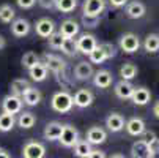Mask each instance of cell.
I'll return each instance as SVG.
<instances>
[{
	"mask_svg": "<svg viewBox=\"0 0 159 158\" xmlns=\"http://www.w3.org/2000/svg\"><path fill=\"white\" fill-rule=\"evenodd\" d=\"M30 32V22L24 17H19V19H13L11 22V33L16 38H24L27 36Z\"/></svg>",
	"mask_w": 159,
	"mask_h": 158,
	"instance_id": "12",
	"label": "cell"
},
{
	"mask_svg": "<svg viewBox=\"0 0 159 158\" xmlns=\"http://www.w3.org/2000/svg\"><path fill=\"white\" fill-rule=\"evenodd\" d=\"M109 3L113 7V8H121L128 3V0H109Z\"/></svg>",
	"mask_w": 159,
	"mask_h": 158,
	"instance_id": "43",
	"label": "cell"
},
{
	"mask_svg": "<svg viewBox=\"0 0 159 158\" xmlns=\"http://www.w3.org/2000/svg\"><path fill=\"white\" fill-rule=\"evenodd\" d=\"M77 7V0H57L55 8L61 13H71Z\"/></svg>",
	"mask_w": 159,
	"mask_h": 158,
	"instance_id": "33",
	"label": "cell"
},
{
	"mask_svg": "<svg viewBox=\"0 0 159 158\" xmlns=\"http://www.w3.org/2000/svg\"><path fill=\"white\" fill-rule=\"evenodd\" d=\"M106 10V0H85L82 13L84 16H101Z\"/></svg>",
	"mask_w": 159,
	"mask_h": 158,
	"instance_id": "9",
	"label": "cell"
},
{
	"mask_svg": "<svg viewBox=\"0 0 159 158\" xmlns=\"http://www.w3.org/2000/svg\"><path fill=\"white\" fill-rule=\"evenodd\" d=\"M140 48V40L135 33H125L120 38V49L126 54H134Z\"/></svg>",
	"mask_w": 159,
	"mask_h": 158,
	"instance_id": "4",
	"label": "cell"
},
{
	"mask_svg": "<svg viewBox=\"0 0 159 158\" xmlns=\"http://www.w3.org/2000/svg\"><path fill=\"white\" fill-rule=\"evenodd\" d=\"M131 156H134V158H151L153 153L150 152L148 142L143 141V139L135 141L131 146Z\"/></svg>",
	"mask_w": 159,
	"mask_h": 158,
	"instance_id": "16",
	"label": "cell"
},
{
	"mask_svg": "<svg viewBox=\"0 0 159 158\" xmlns=\"http://www.w3.org/2000/svg\"><path fill=\"white\" fill-rule=\"evenodd\" d=\"M0 158H11V153H10L7 149L0 147Z\"/></svg>",
	"mask_w": 159,
	"mask_h": 158,
	"instance_id": "44",
	"label": "cell"
},
{
	"mask_svg": "<svg viewBox=\"0 0 159 158\" xmlns=\"http://www.w3.org/2000/svg\"><path fill=\"white\" fill-rule=\"evenodd\" d=\"M145 127L147 125H145L143 119H140V117H132L125 123V128L131 136H140V134L145 131Z\"/></svg>",
	"mask_w": 159,
	"mask_h": 158,
	"instance_id": "20",
	"label": "cell"
},
{
	"mask_svg": "<svg viewBox=\"0 0 159 158\" xmlns=\"http://www.w3.org/2000/svg\"><path fill=\"white\" fill-rule=\"evenodd\" d=\"M30 87V82L27 81V79H24V78H19V79H14L13 82H11V85H10V89H11V93H14V95H22L25 92V90Z\"/></svg>",
	"mask_w": 159,
	"mask_h": 158,
	"instance_id": "28",
	"label": "cell"
},
{
	"mask_svg": "<svg viewBox=\"0 0 159 158\" xmlns=\"http://www.w3.org/2000/svg\"><path fill=\"white\" fill-rule=\"evenodd\" d=\"M65 38H74L77 33H79V24L74 21V19H65L60 26V30H58Z\"/></svg>",
	"mask_w": 159,
	"mask_h": 158,
	"instance_id": "24",
	"label": "cell"
},
{
	"mask_svg": "<svg viewBox=\"0 0 159 158\" xmlns=\"http://www.w3.org/2000/svg\"><path fill=\"white\" fill-rule=\"evenodd\" d=\"M35 32L41 38H48L52 32H55V22L49 17H41L35 24Z\"/></svg>",
	"mask_w": 159,
	"mask_h": 158,
	"instance_id": "10",
	"label": "cell"
},
{
	"mask_svg": "<svg viewBox=\"0 0 159 158\" xmlns=\"http://www.w3.org/2000/svg\"><path fill=\"white\" fill-rule=\"evenodd\" d=\"M20 98H22V101H24L27 106H36V104H39V101L43 100V93L39 92L36 87L30 85L25 92L20 95Z\"/></svg>",
	"mask_w": 159,
	"mask_h": 158,
	"instance_id": "19",
	"label": "cell"
},
{
	"mask_svg": "<svg viewBox=\"0 0 159 158\" xmlns=\"http://www.w3.org/2000/svg\"><path fill=\"white\" fill-rule=\"evenodd\" d=\"M61 52L65 54V55H68V57H74L79 51H77V43H76V40L74 38H65V41H63V44H61Z\"/></svg>",
	"mask_w": 159,
	"mask_h": 158,
	"instance_id": "29",
	"label": "cell"
},
{
	"mask_svg": "<svg viewBox=\"0 0 159 158\" xmlns=\"http://www.w3.org/2000/svg\"><path fill=\"white\" fill-rule=\"evenodd\" d=\"M77 51L84 55H88L95 48H96V38L92 33H82L77 40Z\"/></svg>",
	"mask_w": 159,
	"mask_h": 158,
	"instance_id": "7",
	"label": "cell"
},
{
	"mask_svg": "<svg viewBox=\"0 0 159 158\" xmlns=\"http://www.w3.org/2000/svg\"><path fill=\"white\" fill-rule=\"evenodd\" d=\"M14 123H16L14 114H10V112H3V114H0V131H3V133L11 131Z\"/></svg>",
	"mask_w": 159,
	"mask_h": 158,
	"instance_id": "30",
	"label": "cell"
},
{
	"mask_svg": "<svg viewBox=\"0 0 159 158\" xmlns=\"http://www.w3.org/2000/svg\"><path fill=\"white\" fill-rule=\"evenodd\" d=\"M92 78H93L95 85L99 87V89H109V87L112 85V82H113V76H112V73L107 71V70H99V71L93 73Z\"/></svg>",
	"mask_w": 159,
	"mask_h": 158,
	"instance_id": "18",
	"label": "cell"
},
{
	"mask_svg": "<svg viewBox=\"0 0 159 158\" xmlns=\"http://www.w3.org/2000/svg\"><path fill=\"white\" fill-rule=\"evenodd\" d=\"M115 95L120 98V100H129L132 92H134V85L131 84V81L128 79H121L120 82L115 84Z\"/></svg>",
	"mask_w": 159,
	"mask_h": 158,
	"instance_id": "21",
	"label": "cell"
},
{
	"mask_svg": "<svg viewBox=\"0 0 159 158\" xmlns=\"http://www.w3.org/2000/svg\"><path fill=\"white\" fill-rule=\"evenodd\" d=\"M93 63L92 62H79L74 68V78L77 81H88L93 76Z\"/></svg>",
	"mask_w": 159,
	"mask_h": 158,
	"instance_id": "14",
	"label": "cell"
},
{
	"mask_svg": "<svg viewBox=\"0 0 159 158\" xmlns=\"http://www.w3.org/2000/svg\"><path fill=\"white\" fill-rule=\"evenodd\" d=\"M14 16H16V11L11 5H8V3L0 5V21H2L3 24H10L14 19Z\"/></svg>",
	"mask_w": 159,
	"mask_h": 158,
	"instance_id": "31",
	"label": "cell"
},
{
	"mask_svg": "<svg viewBox=\"0 0 159 158\" xmlns=\"http://www.w3.org/2000/svg\"><path fill=\"white\" fill-rule=\"evenodd\" d=\"M5 46H7V40H5V36L2 33H0V51H2Z\"/></svg>",
	"mask_w": 159,
	"mask_h": 158,
	"instance_id": "46",
	"label": "cell"
},
{
	"mask_svg": "<svg viewBox=\"0 0 159 158\" xmlns=\"http://www.w3.org/2000/svg\"><path fill=\"white\" fill-rule=\"evenodd\" d=\"M107 139V133L104 128L101 127H92L87 130V141L92 146H99L102 142H106Z\"/></svg>",
	"mask_w": 159,
	"mask_h": 158,
	"instance_id": "13",
	"label": "cell"
},
{
	"mask_svg": "<svg viewBox=\"0 0 159 158\" xmlns=\"http://www.w3.org/2000/svg\"><path fill=\"white\" fill-rule=\"evenodd\" d=\"M22 104H24V101H22V98L19 95L10 93L3 98L2 109H3V112H10V114H19L22 111Z\"/></svg>",
	"mask_w": 159,
	"mask_h": 158,
	"instance_id": "6",
	"label": "cell"
},
{
	"mask_svg": "<svg viewBox=\"0 0 159 158\" xmlns=\"http://www.w3.org/2000/svg\"><path fill=\"white\" fill-rule=\"evenodd\" d=\"M104 156H106V153H104L102 150H99V149H93V147H92V150H90V153H88L87 158H104Z\"/></svg>",
	"mask_w": 159,
	"mask_h": 158,
	"instance_id": "42",
	"label": "cell"
},
{
	"mask_svg": "<svg viewBox=\"0 0 159 158\" xmlns=\"http://www.w3.org/2000/svg\"><path fill=\"white\" fill-rule=\"evenodd\" d=\"M88 57H90V62L92 63H96V65H99V63H102V62H106L107 59H106V55H104V52H102V49L96 44V48L88 54Z\"/></svg>",
	"mask_w": 159,
	"mask_h": 158,
	"instance_id": "36",
	"label": "cell"
},
{
	"mask_svg": "<svg viewBox=\"0 0 159 158\" xmlns=\"http://www.w3.org/2000/svg\"><path fill=\"white\" fill-rule=\"evenodd\" d=\"M51 106L55 112H60V114H65V112H70L74 106L73 101V95L68 93L66 90H60V92L54 93L52 100H51Z\"/></svg>",
	"mask_w": 159,
	"mask_h": 158,
	"instance_id": "1",
	"label": "cell"
},
{
	"mask_svg": "<svg viewBox=\"0 0 159 158\" xmlns=\"http://www.w3.org/2000/svg\"><path fill=\"white\" fill-rule=\"evenodd\" d=\"M153 114H154L156 119H159V101H156L154 106H153Z\"/></svg>",
	"mask_w": 159,
	"mask_h": 158,
	"instance_id": "45",
	"label": "cell"
},
{
	"mask_svg": "<svg viewBox=\"0 0 159 158\" xmlns=\"http://www.w3.org/2000/svg\"><path fill=\"white\" fill-rule=\"evenodd\" d=\"M39 62V57H38V54L36 52H32V51H29V52H25L24 55H22V59H20V63H22V66L24 68H32V66L35 65V63H38Z\"/></svg>",
	"mask_w": 159,
	"mask_h": 158,
	"instance_id": "34",
	"label": "cell"
},
{
	"mask_svg": "<svg viewBox=\"0 0 159 158\" xmlns=\"http://www.w3.org/2000/svg\"><path fill=\"white\" fill-rule=\"evenodd\" d=\"M20 155L24 158H43V156H46V147L38 141H29L22 147Z\"/></svg>",
	"mask_w": 159,
	"mask_h": 158,
	"instance_id": "5",
	"label": "cell"
},
{
	"mask_svg": "<svg viewBox=\"0 0 159 158\" xmlns=\"http://www.w3.org/2000/svg\"><path fill=\"white\" fill-rule=\"evenodd\" d=\"M16 3H17V7L22 8V10H30V8L35 7L36 0H16Z\"/></svg>",
	"mask_w": 159,
	"mask_h": 158,
	"instance_id": "39",
	"label": "cell"
},
{
	"mask_svg": "<svg viewBox=\"0 0 159 158\" xmlns=\"http://www.w3.org/2000/svg\"><path fill=\"white\" fill-rule=\"evenodd\" d=\"M143 49L148 54H154L159 51V35L157 33H150L147 35L145 41H143Z\"/></svg>",
	"mask_w": 159,
	"mask_h": 158,
	"instance_id": "26",
	"label": "cell"
},
{
	"mask_svg": "<svg viewBox=\"0 0 159 158\" xmlns=\"http://www.w3.org/2000/svg\"><path fill=\"white\" fill-rule=\"evenodd\" d=\"M148 147H150V152L153 153V156L157 155V153H159V138H157V136L153 138V139L148 142Z\"/></svg>",
	"mask_w": 159,
	"mask_h": 158,
	"instance_id": "40",
	"label": "cell"
},
{
	"mask_svg": "<svg viewBox=\"0 0 159 158\" xmlns=\"http://www.w3.org/2000/svg\"><path fill=\"white\" fill-rule=\"evenodd\" d=\"M61 130H63V123H60V122H49L46 127H44L43 136H44L46 141H58L60 134H61Z\"/></svg>",
	"mask_w": 159,
	"mask_h": 158,
	"instance_id": "17",
	"label": "cell"
},
{
	"mask_svg": "<svg viewBox=\"0 0 159 158\" xmlns=\"http://www.w3.org/2000/svg\"><path fill=\"white\" fill-rule=\"evenodd\" d=\"M99 48L102 49V52H104L107 60L112 59V57H115V54H117V49H115V46H113L112 43H102V44H99Z\"/></svg>",
	"mask_w": 159,
	"mask_h": 158,
	"instance_id": "38",
	"label": "cell"
},
{
	"mask_svg": "<svg viewBox=\"0 0 159 158\" xmlns=\"http://www.w3.org/2000/svg\"><path fill=\"white\" fill-rule=\"evenodd\" d=\"M125 117L121 116V114H118V112H112V114H109L107 116V119H106V127H107V130L109 131H112V133H118V131H121L123 128H125Z\"/></svg>",
	"mask_w": 159,
	"mask_h": 158,
	"instance_id": "15",
	"label": "cell"
},
{
	"mask_svg": "<svg viewBox=\"0 0 159 158\" xmlns=\"http://www.w3.org/2000/svg\"><path fill=\"white\" fill-rule=\"evenodd\" d=\"M145 13H147V7L139 0H134L126 7V16L131 19H140L145 16Z\"/></svg>",
	"mask_w": 159,
	"mask_h": 158,
	"instance_id": "22",
	"label": "cell"
},
{
	"mask_svg": "<svg viewBox=\"0 0 159 158\" xmlns=\"http://www.w3.org/2000/svg\"><path fill=\"white\" fill-rule=\"evenodd\" d=\"M135 106H145L151 100V92L147 87H134V92L129 98Z\"/></svg>",
	"mask_w": 159,
	"mask_h": 158,
	"instance_id": "11",
	"label": "cell"
},
{
	"mask_svg": "<svg viewBox=\"0 0 159 158\" xmlns=\"http://www.w3.org/2000/svg\"><path fill=\"white\" fill-rule=\"evenodd\" d=\"M77 139H79V130L74 125H71V123L63 125L61 134H60V138H58L60 144L63 147H66V149H71L77 142Z\"/></svg>",
	"mask_w": 159,
	"mask_h": 158,
	"instance_id": "3",
	"label": "cell"
},
{
	"mask_svg": "<svg viewBox=\"0 0 159 158\" xmlns=\"http://www.w3.org/2000/svg\"><path fill=\"white\" fill-rule=\"evenodd\" d=\"M48 40H49V46H51L52 49H60L61 44H63V41H65V36H63L60 32H52V33L48 36Z\"/></svg>",
	"mask_w": 159,
	"mask_h": 158,
	"instance_id": "35",
	"label": "cell"
},
{
	"mask_svg": "<svg viewBox=\"0 0 159 158\" xmlns=\"http://www.w3.org/2000/svg\"><path fill=\"white\" fill-rule=\"evenodd\" d=\"M43 63L46 65V68H48L51 73H54L57 78H58V76H65L66 62H65L61 57H58V55H55V54H44V55H43Z\"/></svg>",
	"mask_w": 159,
	"mask_h": 158,
	"instance_id": "2",
	"label": "cell"
},
{
	"mask_svg": "<svg viewBox=\"0 0 159 158\" xmlns=\"http://www.w3.org/2000/svg\"><path fill=\"white\" fill-rule=\"evenodd\" d=\"M48 73H49V70L46 68V65H44L41 60L38 63H35L32 68H29V74H30L32 81H35V82H43L48 78Z\"/></svg>",
	"mask_w": 159,
	"mask_h": 158,
	"instance_id": "23",
	"label": "cell"
},
{
	"mask_svg": "<svg viewBox=\"0 0 159 158\" xmlns=\"http://www.w3.org/2000/svg\"><path fill=\"white\" fill-rule=\"evenodd\" d=\"M74 149V155L80 156V158H87L90 150H92V144H90L87 139H77V142L73 146Z\"/></svg>",
	"mask_w": 159,
	"mask_h": 158,
	"instance_id": "27",
	"label": "cell"
},
{
	"mask_svg": "<svg viewBox=\"0 0 159 158\" xmlns=\"http://www.w3.org/2000/svg\"><path fill=\"white\" fill-rule=\"evenodd\" d=\"M36 2H38L44 10H54V8H55V3H57V0H36Z\"/></svg>",
	"mask_w": 159,
	"mask_h": 158,
	"instance_id": "41",
	"label": "cell"
},
{
	"mask_svg": "<svg viewBox=\"0 0 159 158\" xmlns=\"http://www.w3.org/2000/svg\"><path fill=\"white\" fill-rule=\"evenodd\" d=\"M17 125L20 128H24V130H30L32 127H35L36 123V116L33 114V112L30 111H24V112H19V117H17Z\"/></svg>",
	"mask_w": 159,
	"mask_h": 158,
	"instance_id": "25",
	"label": "cell"
},
{
	"mask_svg": "<svg viewBox=\"0 0 159 158\" xmlns=\"http://www.w3.org/2000/svg\"><path fill=\"white\" fill-rule=\"evenodd\" d=\"M95 100V95L92 90H88V89H79L77 92L74 93L73 97V101H74V106L84 109V108H88V106H92Z\"/></svg>",
	"mask_w": 159,
	"mask_h": 158,
	"instance_id": "8",
	"label": "cell"
},
{
	"mask_svg": "<svg viewBox=\"0 0 159 158\" xmlns=\"http://www.w3.org/2000/svg\"><path fill=\"white\" fill-rule=\"evenodd\" d=\"M99 16H82V26L87 29H95L99 26Z\"/></svg>",
	"mask_w": 159,
	"mask_h": 158,
	"instance_id": "37",
	"label": "cell"
},
{
	"mask_svg": "<svg viewBox=\"0 0 159 158\" xmlns=\"http://www.w3.org/2000/svg\"><path fill=\"white\" fill-rule=\"evenodd\" d=\"M135 74H137V66H135L134 63H125L121 68H120V76H121V79L131 81V79L135 78Z\"/></svg>",
	"mask_w": 159,
	"mask_h": 158,
	"instance_id": "32",
	"label": "cell"
}]
</instances>
